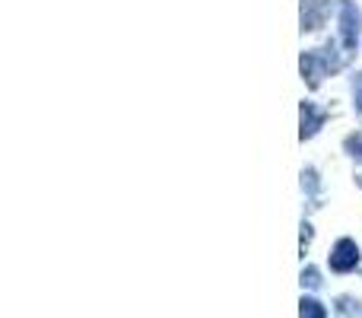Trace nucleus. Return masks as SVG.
Segmentation results:
<instances>
[{"label":"nucleus","mask_w":362,"mask_h":318,"mask_svg":"<svg viewBox=\"0 0 362 318\" xmlns=\"http://www.w3.org/2000/svg\"><path fill=\"white\" fill-rule=\"evenodd\" d=\"M356 264H359L356 242H350V239H340V242L334 245V251H331V268L337 271V274H350V271H356Z\"/></svg>","instance_id":"f257e3e1"},{"label":"nucleus","mask_w":362,"mask_h":318,"mask_svg":"<svg viewBox=\"0 0 362 318\" xmlns=\"http://www.w3.org/2000/svg\"><path fill=\"white\" fill-rule=\"evenodd\" d=\"M299 318H327V309L318 300H302L299 302Z\"/></svg>","instance_id":"f03ea898"},{"label":"nucleus","mask_w":362,"mask_h":318,"mask_svg":"<svg viewBox=\"0 0 362 318\" xmlns=\"http://www.w3.org/2000/svg\"><path fill=\"white\" fill-rule=\"evenodd\" d=\"M302 287H321V274H318V271H315V268H305V271H302Z\"/></svg>","instance_id":"7ed1b4c3"}]
</instances>
